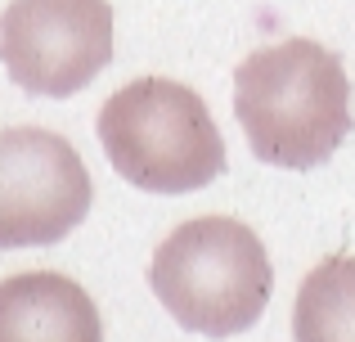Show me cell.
<instances>
[{
	"label": "cell",
	"instance_id": "obj_7",
	"mask_svg": "<svg viewBox=\"0 0 355 342\" xmlns=\"http://www.w3.org/2000/svg\"><path fill=\"white\" fill-rule=\"evenodd\" d=\"M297 342H355V257H324L297 289Z\"/></svg>",
	"mask_w": 355,
	"mask_h": 342
},
{
	"label": "cell",
	"instance_id": "obj_4",
	"mask_svg": "<svg viewBox=\"0 0 355 342\" xmlns=\"http://www.w3.org/2000/svg\"><path fill=\"white\" fill-rule=\"evenodd\" d=\"M113 59L108 0H9L0 14V63L27 95L68 99Z\"/></svg>",
	"mask_w": 355,
	"mask_h": 342
},
{
	"label": "cell",
	"instance_id": "obj_2",
	"mask_svg": "<svg viewBox=\"0 0 355 342\" xmlns=\"http://www.w3.org/2000/svg\"><path fill=\"white\" fill-rule=\"evenodd\" d=\"M148 284L180 329L234 338L261 320L275 293V271L261 239L243 221L193 216L162 239Z\"/></svg>",
	"mask_w": 355,
	"mask_h": 342
},
{
	"label": "cell",
	"instance_id": "obj_3",
	"mask_svg": "<svg viewBox=\"0 0 355 342\" xmlns=\"http://www.w3.org/2000/svg\"><path fill=\"white\" fill-rule=\"evenodd\" d=\"M99 144L121 180L148 194H189L225 171V140L198 90L139 77L99 108Z\"/></svg>",
	"mask_w": 355,
	"mask_h": 342
},
{
	"label": "cell",
	"instance_id": "obj_1",
	"mask_svg": "<svg viewBox=\"0 0 355 342\" xmlns=\"http://www.w3.org/2000/svg\"><path fill=\"white\" fill-rule=\"evenodd\" d=\"M234 113L261 162L311 171L351 135L347 68L306 36L266 45L234 68Z\"/></svg>",
	"mask_w": 355,
	"mask_h": 342
},
{
	"label": "cell",
	"instance_id": "obj_5",
	"mask_svg": "<svg viewBox=\"0 0 355 342\" xmlns=\"http://www.w3.org/2000/svg\"><path fill=\"white\" fill-rule=\"evenodd\" d=\"M95 185L63 135L45 126L0 131V253L50 248L86 221Z\"/></svg>",
	"mask_w": 355,
	"mask_h": 342
},
{
	"label": "cell",
	"instance_id": "obj_6",
	"mask_svg": "<svg viewBox=\"0 0 355 342\" xmlns=\"http://www.w3.org/2000/svg\"><path fill=\"white\" fill-rule=\"evenodd\" d=\"M0 342H104V320L77 280L27 271L0 284Z\"/></svg>",
	"mask_w": 355,
	"mask_h": 342
}]
</instances>
